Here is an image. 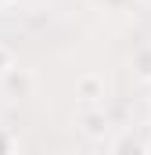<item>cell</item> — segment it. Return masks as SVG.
I'll list each match as a JSON object with an SVG mask.
<instances>
[{"label": "cell", "mask_w": 151, "mask_h": 155, "mask_svg": "<svg viewBox=\"0 0 151 155\" xmlns=\"http://www.w3.org/2000/svg\"><path fill=\"white\" fill-rule=\"evenodd\" d=\"M14 65H18V54L11 51V43H4V40H0V83H4V76H7Z\"/></svg>", "instance_id": "cell-6"}, {"label": "cell", "mask_w": 151, "mask_h": 155, "mask_svg": "<svg viewBox=\"0 0 151 155\" xmlns=\"http://www.w3.org/2000/svg\"><path fill=\"white\" fill-rule=\"evenodd\" d=\"M79 123H83V134H86V137H101V134L108 130V116H104L101 105H86V108L79 112Z\"/></svg>", "instance_id": "cell-2"}, {"label": "cell", "mask_w": 151, "mask_h": 155, "mask_svg": "<svg viewBox=\"0 0 151 155\" xmlns=\"http://www.w3.org/2000/svg\"><path fill=\"white\" fill-rule=\"evenodd\" d=\"M7 4H11V0H0V7H7Z\"/></svg>", "instance_id": "cell-8"}, {"label": "cell", "mask_w": 151, "mask_h": 155, "mask_svg": "<svg viewBox=\"0 0 151 155\" xmlns=\"http://www.w3.org/2000/svg\"><path fill=\"white\" fill-rule=\"evenodd\" d=\"M76 94H79L86 105H101V97H104V79L97 76V72H86V76H79V83H76Z\"/></svg>", "instance_id": "cell-3"}, {"label": "cell", "mask_w": 151, "mask_h": 155, "mask_svg": "<svg viewBox=\"0 0 151 155\" xmlns=\"http://www.w3.org/2000/svg\"><path fill=\"white\" fill-rule=\"evenodd\" d=\"M133 69H137L140 79H151V43H144V47L133 51Z\"/></svg>", "instance_id": "cell-5"}, {"label": "cell", "mask_w": 151, "mask_h": 155, "mask_svg": "<svg viewBox=\"0 0 151 155\" xmlns=\"http://www.w3.org/2000/svg\"><path fill=\"white\" fill-rule=\"evenodd\" d=\"M112 155H148V141L133 130H122L112 141Z\"/></svg>", "instance_id": "cell-1"}, {"label": "cell", "mask_w": 151, "mask_h": 155, "mask_svg": "<svg viewBox=\"0 0 151 155\" xmlns=\"http://www.w3.org/2000/svg\"><path fill=\"white\" fill-rule=\"evenodd\" d=\"M0 87H7V90H14L18 97H25V94L33 90V76H29L25 69H18V65H14V69L4 76V83H0Z\"/></svg>", "instance_id": "cell-4"}, {"label": "cell", "mask_w": 151, "mask_h": 155, "mask_svg": "<svg viewBox=\"0 0 151 155\" xmlns=\"http://www.w3.org/2000/svg\"><path fill=\"white\" fill-rule=\"evenodd\" d=\"M0 155H14V137L7 126H0Z\"/></svg>", "instance_id": "cell-7"}, {"label": "cell", "mask_w": 151, "mask_h": 155, "mask_svg": "<svg viewBox=\"0 0 151 155\" xmlns=\"http://www.w3.org/2000/svg\"><path fill=\"white\" fill-rule=\"evenodd\" d=\"M148 126H151V119H148Z\"/></svg>", "instance_id": "cell-9"}]
</instances>
